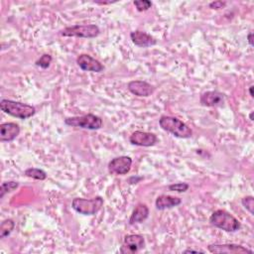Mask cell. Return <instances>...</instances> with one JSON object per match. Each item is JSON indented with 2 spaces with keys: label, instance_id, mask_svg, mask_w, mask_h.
Segmentation results:
<instances>
[{
  "label": "cell",
  "instance_id": "cell-12",
  "mask_svg": "<svg viewBox=\"0 0 254 254\" xmlns=\"http://www.w3.org/2000/svg\"><path fill=\"white\" fill-rule=\"evenodd\" d=\"M224 93L217 90H208L199 96V103L205 107H219L224 104Z\"/></svg>",
  "mask_w": 254,
  "mask_h": 254
},
{
  "label": "cell",
  "instance_id": "cell-25",
  "mask_svg": "<svg viewBox=\"0 0 254 254\" xmlns=\"http://www.w3.org/2000/svg\"><path fill=\"white\" fill-rule=\"evenodd\" d=\"M227 2L225 1H221V0H216V1H212L208 4V7L210 9H214V10H219V9H222L226 6Z\"/></svg>",
  "mask_w": 254,
  "mask_h": 254
},
{
  "label": "cell",
  "instance_id": "cell-18",
  "mask_svg": "<svg viewBox=\"0 0 254 254\" xmlns=\"http://www.w3.org/2000/svg\"><path fill=\"white\" fill-rule=\"evenodd\" d=\"M15 228V221L11 218H7L1 222L0 225V238L4 239L11 234Z\"/></svg>",
  "mask_w": 254,
  "mask_h": 254
},
{
  "label": "cell",
  "instance_id": "cell-21",
  "mask_svg": "<svg viewBox=\"0 0 254 254\" xmlns=\"http://www.w3.org/2000/svg\"><path fill=\"white\" fill-rule=\"evenodd\" d=\"M52 61H53V57L51 55L44 54L35 62V64L37 66H40L43 69H46V68H48L51 65Z\"/></svg>",
  "mask_w": 254,
  "mask_h": 254
},
{
  "label": "cell",
  "instance_id": "cell-16",
  "mask_svg": "<svg viewBox=\"0 0 254 254\" xmlns=\"http://www.w3.org/2000/svg\"><path fill=\"white\" fill-rule=\"evenodd\" d=\"M182 203V198L169 194H160L155 200V206L159 210L176 207Z\"/></svg>",
  "mask_w": 254,
  "mask_h": 254
},
{
  "label": "cell",
  "instance_id": "cell-4",
  "mask_svg": "<svg viewBox=\"0 0 254 254\" xmlns=\"http://www.w3.org/2000/svg\"><path fill=\"white\" fill-rule=\"evenodd\" d=\"M104 200L101 196H95L93 198L74 197L71 201V207L76 212L82 215H94L103 206Z\"/></svg>",
  "mask_w": 254,
  "mask_h": 254
},
{
  "label": "cell",
  "instance_id": "cell-23",
  "mask_svg": "<svg viewBox=\"0 0 254 254\" xmlns=\"http://www.w3.org/2000/svg\"><path fill=\"white\" fill-rule=\"evenodd\" d=\"M138 12H144L152 7V2L149 0H135L133 2Z\"/></svg>",
  "mask_w": 254,
  "mask_h": 254
},
{
  "label": "cell",
  "instance_id": "cell-14",
  "mask_svg": "<svg viewBox=\"0 0 254 254\" xmlns=\"http://www.w3.org/2000/svg\"><path fill=\"white\" fill-rule=\"evenodd\" d=\"M130 39L132 43L139 48H148L157 44V40L153 36L140 30L132 31L130 33Z\"/></svg>",
  "mask_w": 254,
  "mask_h": 254
},
{
  "label": "cell",
  "instance_id": "cell-7",
  "mask_svg": "<svg viewBox=\"0 0 254 254\" xmlns=\"http://www.w3.org/2000/svg\"><path fill=\"white\" fill-rule=\"evenodd\" d=\"M145 247V239L140 234H127L124 236L119 251L123 254H133Z\"/></svg>",
  "mask_w": 254,
  "mask_h": 254
},
{
  "label": "cell",
  "instance_id": "cell-28",
  "mask_svg": "<svg viewBox=\"0 0 254 254\" xmlns=\"http://www.w3.org/2000/svg\"><path fill=\"white\" fill-rule=\"evenodd\" d=\"M94 3L95 4H98V5H107V4H112V3H115L114 1H107V2H105V1H94Z\"/></svg>",
  "mask_w": 254,
  "mask_h": 254
},
{
  "label": "cell",
  "instance_id": "cell-2",
  "mask_svg": "<svg viewBox=\"0 0 254 254\" xmlns=\"http://www.w3.org/2000/svg\"><path fill=\"white\" fill-rule=\"evenodd\" d=\"M0 108L4 113L22 120L28 119L36 113V108L33 105L7 98L0 100Z\"/></svg>",
  "mask_w": 254,
  "mask_h": 254
},
{
  "label": "cell",
  "instance_id": "cell-22",
  "mask_svg": "<svg viewBox=\"0 0 254 254\" xmlns=\"http://www.w3.org/2000/svg\"><path fill=\"white\" fill-rule=\"evenodd\" d=\"M241 203L244 206V208L250 213V214H254V197L252 195H246L244 197H242L241 199Z\"/></svg>",
  "mask_w": 254,
  "mask_h": 254
},
{
  "label": "cell",
  "instance_id": "cell-11",
  "mask_svg": "<svg viewBox=\"0 0 254 254\" xmlns=\"http://www.w3.org/2000/svg\"><path fill=\"white\" fill-rule=\"evenodd\" d=\"M76 64L83 71L101 72L104 69V65L91 56L87 54H81L76 58Z\"/></svg>",
  "mask_w": 254,
  "mask_h": 254
},
{
  "label": "cell",
  "instance_id": "cell-10",
  "mask_svg": "<svg viewBox=\"0 0 254 254\" xmlns=\"http://www.w3.org/2000/svg\"><path fill=\"white\" fill-rule=\"evenodd\" d=\"M207 250L211 253H225V254H230V253H253L251 249H248L247 247H244L239 244H234V243H223V244H209L207 246Z\"/></svg>",
  "mask_w": 254,
  "mask_h": 254
},
{
  "label": "cell",
  "instance_id": "cell-3",
  "mask_svg": "<svg viewBox=\"0 0 254 254\" xmlns=\"http://www.w3.org/2000/svg\"><path fill=\"white\" fill-rule=\"evenodd\" d=\"M209 223L226 232H235L241 228L240 221L224 209L214 210L209 217Z\"/></svg>",
  "mask_w": 254,
  "mask_h": 254
},
{
  "label": "cell",
  "instance_id": "cell-26",
  "mask_svg": "<svg viewBox=\"0 0 254 254\" xmlns=\"http://www.w3.org/2000/svg\"><path fill=\"white\" fill-rule=\"evenodd\" d=\"M247 42L251 47L254 46V44H253V32H249V34L247 35Z\"/></svg>",
  "mask_w": 254,
  "mask_h": 254
},
{
  "label": "cell",
  "instance_id": "cell-5",
  "mask_svg": "<svg viewBox=\"0 0 254 254\" xmlns=\"http://www.w3.org/2000/svg\"><path fill=\"white\" fill-rule=\"evenodd\" d=\"M100 33V29L95 24H84V25H73L63 29L60 34L63 37H75L84 39L96 38Z\"/></svg>",
  "mask_w": 254,
  "mask_h": 254
},
{
  "label": "cell",
  "instance_id": "cell-24",
  "mask_svg": "<svg viewBox=\"0 0 254 254\" xmlns=\"http://www.w3.org/2000/svg\"><path fill=\"white\" fill-rule=\"evenodd\" d=\"M169 190L177 191V192H186L190 189V185L188 183H176L172 184L168 187Z\"/></svg>",
  "mask_w": 254,
  "mask_h": 254
},
{
  "label": "cell",
  "instance_id": "cell-8",
  "mask_svg": "<svg viewBox=\"0 0 254 254\" xmlns=\"http://www.w3.org/2000/svg\"><path fill=\"white\" fill-rule=\"evenodd\" d=\"M132 159L129 156H119L113 158L108 163V172L113 175H126L131 170Z\"/></svg>",
  "mask_w": 254,
  "mask_h": 254
},
{
  "label": "cell",
  "instance_id": "cell-20",
  "mask_svg": "<svg viewBox=\"0 0 254 254\" xmlns=\"http://www.w3.org/2000/svg\"><path fill=\"white\" fill-rule=\"evenodd\" d=\"M19 187V183L15 181L3 182L0 187V198H3L6 193L15 190Z\"/></svg>",
  "mask_w": 254,
  "mask_h": 254
},
{
  "label": "cell",
  "instance_id": "cell-27",
  "mask_svg": "<svg viewBox=\"0 0 254 254\" xmlns=\"http://www.w3.org/2000/svg\"><path fill=\"white\" fill-rule=\"evenodd\" d=\"M184 253H198V252H200V253H203V251L202 250H197V249H186V250H184L183 251Z\"/></svg>",
  "mask_w": 254,
  "mask_h": 254
},
{
  "label": "cell",
  "instance_id": "cell-9",
  "mask_svg": "<svg viewBox=\"0 0 254 254\" xmlns=\"http://www.w3.org/2000/svg\"><path fill=\"white\" fill-rule=\"evenodd\" d=\"M129 142L135 146L152 147L158 142V137L156 134L151 132L136 130L130 135Z\"/></svg>",
  "mask_w": 254,
  "mask_h": 254
},
{
  "label": "cell",
  "instance_id": "cell-1",
  "mask_svg": "<svg viewBox=\"0 0 254 254\" xmlns=\"http://www.w3.org/2000/svg\"><path fill=\"white\" fill-rule=\"evenodd\" d=\"M159 125L164 131L172 134L177 138L189 139L192 136V130L190 127H189L181 119L174 116H161L159 119Z\"/></svg>",
  "mask_w": 254,
  "mask_h": 254
},
{
  "label": "cell",
  "instance_id": "cell-6",
  "mask_svg": "<svg viewBox=\"0 0 254 254\" xmlns=\"http://www.w3.org/2000/svg\"><path fill=\"white\" fill-rule=\"evenodd\" d=\"M64 124L71 127H78L87 130H98L102 127V119L92 113L81 116H72L64 119Z\"/></svg>",
  "mask_w": 254,
  "mask_h": 254
},
{
  "label": "cell",
  "instance_id": "cell-13",
  "mask_svg": "<svg viewBox=\"0 0 254 254\" xmlns=\"http://www.w3.org/2000/svg\"><path fill=\"white\" fill-rule=\"evenodd\" d=\"M128 90L139 97H148L154 91L155 87L145 80H131L127 84Z\"/></svg>",
  "mask_w": 254,
  "mask_h": 254
},
{
  "label": "cell",
  "instance_id": "cell-17",
  "mask_svg": "<svg viewBox=\"0 0 254 254\" xmlns=\"http://www.w3.org/2000/svg\"><path fill=\"white\" fill-rule=\"evenodd\" d=\"M149 213H150V210H149V207L147 206V204L138 203L135 206V208L133 209L128 222L130 225H134L136 223H141L148 218Z\"/></svg>",
  "mask_w": 254,
  "mask_h": 254
},
{
  "label": "cell",
  "instance_id": "cell-15",
  "mask_svg": "<svg viewBox=\"0 0 254 254\" xmlns=\"http://www.w3.org/2000/svg\"><path fill=\"white\" fill-rule=\"evenodd\" d=\"M20 134V126L15 122H5L0 125V141L11 142Z\"/></svg>",
  "mask_w": 254,
  "mask_h": 254
},
{
  "label": "cell",
  "instance_id": "cell-30",
  "mask_svg": "<svg viewBox=\"0 0 254 254\" xmlns=\"http://www.w3.org/2000/svg\"><path fill=\"white\" fill-rule=\"evenodd\" d=\"M253 114H254V112H253V111H251V112H250V114H249V119H250L251 121H253V120H254V119H253Z\"/></svg>",
  "mask_w": 254,
  "mask_h": 254
},
{
  "label": "cell",
  "instance_id": "cell-29",
  "mask_svg": "<svg viewBox=\"0 0 254 254\" xmlns=\"http://www.w3.org/2000/svg\"><path fill=\"white\" fill-rule=\"evenodd\" d=\"M253 87H254L253 85H250V86H249V94H250L251 97H254V94H253Z\"/></svg>",
  "mask_w": 254,
  "mask_h": 254
},
{
  "label": "cell",
  "instance_id": "cell-19",
  "mask_svg": "<svg viewBox=\"0 0 254 254\" xmlns=\"http://www.w3.org/2000/svg\"><path fill=\"white\" fill-rule=\"evenodd\" d=\"M24 175L28 178H32L38 181H44L47 179V173L44 170L39 168H29L25 170Z\"/></svg>",
  "mask_w": 254,
  "mask_h": 254
}]
</instances>
